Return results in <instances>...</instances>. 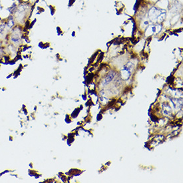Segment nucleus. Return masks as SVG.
I'll list each match as a JSON object with an SVG mask.
<instances>
[{
  "mask_svg": "<svg viewBox=\"0 0 183 183\" xmlns=\"http://www.w3.org/2000/svg\"><path fill=\"white\" fill-rule=\"evenodd\" d=\"M0 21H1V17H0Z\"/></svg>",
  "mask_w": 183,
  "mask_h": 183,
  "instance_id": "20e7f679",
  "label": "nucleus"
},
{
  "mask_svg": "<svg viewBox=\"0 0 183 183\" xmlns=\"http://www.w3.org/2000/svg\"><path fill=\"white\" fill-rule=\"evenodd\" d=\"M20 35H19L17 33H13L12 35L11 36V40H12L13 43H19L20 42Z\"/></svg>",
  "mask_w": 183,
  "mask_h": 183,
  "instance_id": "f03ea898",
  "label": "nucleus"
},
{
  "mask_svg": "<svg viewBox=\"0 0 183 183\" xmlns=\"http://www.w3.org/2000/svg\"><path fill=\"white\" fill-rule=\"evenodd\" d=\"M6 22H1L0 23V35H1L4 32L5 27H6Z\"/></svg>",
  "mask_w": 183,
  "mask_h": 183,
  "instance_id": "7ed1b4c3",
  "label": "nucleus"
},
{
  "mask_svg": "<svg viewBox=\"0 0 183 183\" xmlns=\"http://www.w3.org/2000/svg\"><path fill=\"white\" fill-rule=\"evenodd\" d=\"M6 22V26L9 29H12L13 26H15V20L14 16L13 15H11L9 16V17L7 18V21H5Z\"/></svg>",
  "mask_w": 183,
  "mask_h": 183,
  "instance_id": "f257e3e1",
  "label": "nucleus"
}]
</instances>
